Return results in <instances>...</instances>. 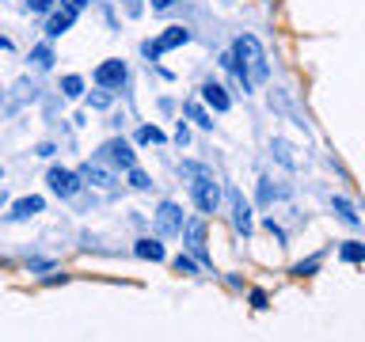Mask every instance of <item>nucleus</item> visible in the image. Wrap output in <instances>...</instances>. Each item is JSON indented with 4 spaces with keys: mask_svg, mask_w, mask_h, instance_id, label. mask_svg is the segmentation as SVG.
<instances>
[{
    "mask_svg": "<svg viewBox=\"0 0 365 342\" xmlns=\"http://www.w3.org/2000/svg\"><path fill=\"white\" fill-rule=\"evenodd\" d=\"M182 224H187V217H182V205H179V202H160V209H156V228H160V236H179Z\"/></svg>",
    "mask_w": 365,
    "mask_h": 342,
    "instance_id": "4",
    "label": "nucleus"
},
{
    "mask_svg": "<svg viewBox=\"0 0 365 342\" xmlns=\"http://www.w3.org/2000/svg\"><path fill=\"white\" fill-rule=\"evenodd\" d=\"M137 259H153V262H160L164 259V244H160V239H137Z\"/></svg>",
    "mask_w": 365,
    "mask_h": 342,
    "instance_id": "14",
    "label": "nucleus"
},
{
    "mask_svg": "<svg viewBox=\"0 0 365 342\" xmlns=\"http://www.w3.org/2000/svg\"><path fill=\"white\" fill-rule=\"evenodd\" d=\"M99 160H114V164H118V167H125V171H130V167H137V156H133V148L130 145H125V141H107V145H103L99 148Z\"/></svg>",
    "mask_w": 365,
    "mask_h": 342,
    "instance_id": "10",
    "label": "nucleus"
},
{
    "mask_svg": "<svg viewBox=\"0 0 365 342\" xmlns=\"http://www.w3.org/2000/svg\"><path fill=\"white\" fill-rule=\"evenodd\" d=\"M190 194H194V205H198L202 213H217L221 209V182L213 179V171L210 175H198L190 182Z\"/></svg>",
    "mask_w": 365,
    "mask_h": 342,
    "instance_id": "2",
    "label": "nucleus"
},
{
    "mask_svg": "<svg viewBox=\"0 0 365 342\" xmlns=\"http://www.w3.org/2000/svg\"><path fill=\"white\" fill-rule=\"evenodd\" d=\"M31 61L38 65V68H50V65H53V50H50V46H34V50H31Z\"/></svg>",
    "mask_w": 365,
    "mask_h": 342,
    "instance_id": "18",
    "label": "nucleus"
},
{
    "mask_svg": "<svg viewBox=\"0 0 365 342\" xmlns=\"http://www.w3.org/2000/svg\"><path fill=\"white\" fill-rule=\"evenodd\" d=\"M130 182L137 190H148V175H145V171H137V167H130Z\"/></svg>",
    "mask_w": 365,
    "mask_h": 342,
    "instance_id": "25",
    "label": "nucleus"
},
{
    "mask_svg": "<svg viewBox=\"0 0 365 342\" xmlns=\"http://www.w3.org/2000/svg\"><path fill=\"white\" fill-rule=\"evenodd\" d=\"M179 236H182V244H187L190 255L198 259L202 266H210V251H205V221H187Z\"/></svg>",
    "mask_w": 365,
    "mask_h": 342,
    "instance_id": "3",
    "label": "nucleus"
},
{
    "mask_svg": "<svg viewBox=\"0 0 365 342\" xmlns=\"http://www.w3.org/2000/svg\"><path fill=\"white\" fill-rule=\"evenodd\" d=\"M316 270H319V255H316V259H308V262H297V266H293L297 278H308V274H316Z\"/></svg>",
    "mask_w": 365,
    "mask_h": 342,
    "instance_id": "21",
    "label": "nucleus"
},
{
    "mask_svg": "<svg viewBox=\"0 0 365 342\" xmlns=\"http://www.w3.org/2000/svg\"><path fill=\"white\" fill-rule=\"evenodd\" d=\"M171 4H175V0H153V8H156V11H168Z\"/></svg>",
    "mask_w": 365,
    "mask_h": 342,
    "instance_id": "28",
    "label": "nucleus"
},
{
    "mask_svg": "<svg viewBox=\"0 0 365 342\" xmlns=\"http://www.w3.org/2000/svg\"><path fill=\"white\" fill-rule=\"evenodd\" d=\"M270 148H278V160H282V164H285V167H297V160L289 156V152H293V148H289V145H285V141H274Z\"/></svg>",
    "mask_w": 365,
    "mask_h": 342,
    "instance_id": "22",
    "label": "nucleus"
},
{
    "mask_svg": "<svg viewBox=\"0 0 365 342\" xmlns=\"http://www.w3.org/2000/svg\"><path fill=\"white\" fill-rule=\"evenodd\" d=\"M125 76H130V68H125V61H118V57H110V61H103L96 68V84L99 88H122Z\"/></svg>",
    "mask_w": 365,
    "mask_h": 342,
    "instance_id": "7",
    "label": "nucleus"
},
{
    "mask_svg": "<svg viewBox=\"0 0 365 342\" xmlns=\"http://www.w3.org/2000/svg\"><path fill=\"white\" fill-rule=\"evenodd\" d=\"M0 182H4V167H0Z\"/></svg>",
    "mask_w": 365,
    "mask_h": 342,
    "instance_id": "31",
    "label": "nucleus"
},
{
    "mask_svg": "<svg viewBox=\"0 0 365 342\" xmlns=\"http://www.w3.org/2000/svg\"><path fill=\"white\" fill-rule=\"evenodd\" d=\"M228 205H232V224L240 236H251V205L240 190H228Z\"/></svg>",
    "mask_w": 365,
    "mask_h": 342,
    "instance_id": "9",
    "label": "nucleus"
},
{
    "mask_svg": "<svg viewBox=\"0 0 365 342\" xmlns=\"http://www.w3.org/2000/svg\"><path fill=\"white\" fill-rule=\"evenodd\" d=\"M27 8H31V11H50L53 0H27Z\"/></svg>",
    "mask_w": 365,
    "mask_h": 342,
    "instance_id": "26",
    "label": "nucleus"
},
{
    "mask_svg": "<svg viewBox=\"0 0 365 342\" xmlns=\"http://www.w3.org/2000/svg\"><path fill=\"white\" fill-rule=\"evenodd\" d=\"M187 114H190V122H198V125H202V130H213V118L202 110V103H194V99H190V103H187Z\"/></svg>",
    "mask_w": 365,
    "mask_h": 342,
    "instance_id": "17",
    "label": "nucleus"
},
{
    "mask_svg": "<svg viewBox=\"0 0 365 342\" xmlns=\"http://www.w3.org/2000/svg\"><path fill=\"white\" fill-rule=\"evenodd\" d=\"M346 262H365V244H342V251H339Z\"/></svg>",
    "mask_w": 365,
    "mask_h": 342,
    "instance_id": "20",
    "label": "nucleus"
},
{
    "mask_svg": "<svg viewBox=\"0 0 365 342\" xmlns=\"http://www.w3.org/2000/svg\"><path fill=\"white\" fill-rule=\"evenodd\" d=\"M73 19H76V11L68 8V4H61V8L50 16V23H46V38H61V34L73 27Z\"/></svg>",
    "mask_w": 365,
    "mask_h": 342,
    "instance_id": "13",
    "label": "nucleus"
},
{
    "mask_svg": "<svg viewBox=\"0 0 365 342\" xmlns=\"http://www.w3.org/2000/svg\"><path fill=\"white\" fill-rule=\"evenodd\" d=\"M61 91H65L68 99H80V95H84V80H80V76H65L61 80Z\"/></svg>",
    "mask_w": 365,
    "mask_h": 342,
    "instance_id": "19",
    "label": "nucleus"
},
{
    "mask_svg": "<svg viewBox=\"0 0 365 342\" xmlns=\"http://www.w3.org/2000/svg\"><path fill=\"white\" fill-rule=\"evenodd\" d=\"M46 182H50V190L57 194V198H73V194L80 190V175H76V171H68V167H50Z\"/></svg>",
    "mask_w": 365,
    "mask_h": 342,
    "instance_id": "6",
    "label": "nucleus"
},
{
    "mask_svg": "<svg viewBox=\"0 0 365 342\" xmlns=\"http://www.w3.org/2000/svg\"><path fill=\"white\" fill-rule=\"evenodd\" d=\"M202 103H205V107H213L217 114H225L228 107H232L228 91H225L221 84H213V80H205V84H202Z\"/></svg>",
    "mask_w": 365,
    "mask_h": 342,
    "instance_id": "12",
    "label": "nucleus"
},
{
    "mask_svg": "<svg viewBox=\"0 0 365 342\" xmlns=\"http://www.w3.org/2000/svg\"><path fill=\"white\" fill-rule=\"evenodd\" d=\"M46 209V202L38 198V194H27V198H19L16 205H11L8 221H31V217H38Z\"/></svg>",
    "mask_w": 365,
    "mask_h": 342,
    "instance_id": "11",
    "label": "nucleus"
},
{
    "mask_svg": "<svg viewBox=\"0 0 365 342\" xmlns=\"http://www.w3.org/2000/svg\"><path fill=\"white\" fill-rule=\"evenodd\" d=\"M187 42H190V31L187 27H168L156 42H145V57H160V53H168V50L187 46Z\"/></svg>",
    "mask_w": 365,
    "mask_h": 342,
    "instance_id": "5",
    "label": "nucleus"
},
{
    "mask_svg": "<svg viewBox=\"0 0 365 342\" xmlns=\"http://www.w3.org/2000/svg\"><path fill=\"white\" fill-rule=\"evenodd\" d=\"M0 50H11V38H0Z\"/></svg>",
    "mask_w": 365,
    "mask_h": 342,
    "instance_id": "30",
    "label": "nucleus"
},
{
    "mask_svg": "<svg viewBox=\"0 0 365 342\" xmlns=\"http://www.w3.org/2000/svg\"><path fill=\"white\" fill-rule=\"evenodd\" d=\"M65 4L73 8V11H84V4H88V0H65Z\"/></svg>",
    "mask_w": 365,
    "mask_h": 342,
    "instance_id": "29",
    "label": "nucleus"
},
{
    "mask_svg": "<svg viewBox=\"0 0 365 342\" xmlns=\"http://www.w3.org/2000/svg\"><path fill=\"white\" fill-rule=\"evenodd\" d=\"M80 179L91 182V187H99V190H110L114 187V171L103 164V160H88V164L80 167Z\"/></svg>",
    "mask_w": 365,
    "mask_h": 342,
    "instance_id": "8",
    "label": "nucleus"
},
{
    "mask_svg": "<svg viewBox=\"0 0 365 342\" xmlns=\"http://www.w3.org/2000/svg\"><path fill=\"white\" fill-rule=\"evenodd\" d=\"M175 270H179V274H194V270H198V262H194L190 255H179V259H175Z\"/></svg>",
    "mask_w": 365,
    "mask_h": 342,
    "instance_id": "24",
    "label": "nucleus"
},
{
    "mask_svg": "<svg viewBox=\"0 0 365 342\" xmlns=\"http://www.w3.org/2000/svg\"><path fill=\"white\" fill-rule=\"evenodd\" d=\"M251 304H255V308H267V293H262V289H251Z\"/></svg>",
    "mask_w": 365,
    "mask_h": 342,
    "instance_id": "27",
    "label": "nucleus"
},
{
    "mask_svg": "<svg viewBox=\"0 0 365 342\" xmlns=\"http://www.w3.org/2000/svg\"><path fill=\"white\" fill-rule=\"evenodd\" d=\"M88 103H91V107H99V110H107L110 107V91H91Z\"/></svg>",
    "mask_w": 365,
    "mask_h": 342,
    "instance_id": "23",
    "label": "nucleus"
},
{
    "mask_svg": "<svg viewBox=\"0 0 365 342\" xmlns=\"http://www.w3.org/2000/svg\"><path fill=\"white\" fill-rule=\"evenodd\" d=\"M137 141H141V145H164L168 137H164L160 125H141V130H137Z\"/></svg>",
    "mask_w": 365,
    "mask_h": 342,
    "instance_id": "15",
    "label": "nucleus"
},
{
    "mask_svg": "<svg viewBox=\"0 0 365 342\" xmlns=\"http://www.w3.org/2000/svg\"><path fill=\"white\" fill-rule=\"evenodd\" d=\"M331 209H335L346 224H358V213H354V205H350L346 198H331Z\"/></svg>",
    "mask_w": 365,
    "mask_h": 342,
    "instance_id": "16",
    "label": "nucleus"
},
{
    "mask_svg": "<svg viewBox=\"0 0 365 342\" xmlns=\"http://www.w3.org/2000/svg\"><path fill=\"white\" fill-rule=\"evenodd\" d=\"M232 57H236V65L247 73L251 88H255V84H262V80L270 76L267 53H262V46H259V38H255V34H240V38H236V46H232Z\"/></svg>",
    "mask_w": 365,
    "mask_h": 342,
    "instance_id": "1",
    "label": "nucleus"
}]
</instances>
